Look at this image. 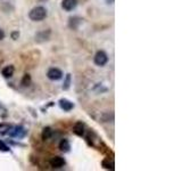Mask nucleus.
Returning <instances> with one entry per match:
<instances>
[{
	"mask_svg": "<svg viewBox=\"0 0 182 171\" xmlns=\"http://www.w3.org/2000/svg\"><path fill=\"white\" fill-rule=\"evenodd\" d=\"M50 37V30H44V31H41V32H38L36 34V41H39V42H41V41H46V40H48Z\"/></svg>",
	"mask_w": 182,
	"mask_h": 171,
	"instance_id": "6e6552de",
	"label": "nucleus"
},
{
	"mask_svg": "<svg viewBox=\"0 0 182 171\" xmlns=\"http://www.w3.org/2000/svg\"><path fill=\"white\" fill-rule=\"evenodd\" d=\"M47 76L53 81H57L63 78V72H62V70H59L57 67H51V69H49Z\"/></svg>",
	"mask_w": 182,
	"mask_h": 171,
	"instance_id": "7ed1b4c3",
	"label": "nucleus"
},
{
	"mask_svg": "<svg viewBox=\"0 0 182 171\" xmlns=\"http://www.w3.org/2000/svg\"><path fill=\"white\" fill-rule=\"evenodd\" d=\"M3 38H5V32L2 29H0V40H2Z\"/></svg>",
	"mask_w": 182,
	"mask_h": 171,
	"instance_id": "6ab92c4d",
	"label": "nucleus"
},
{
	"mask_svg": "<svg viewBox=\"0 0 182 171\" xmlns=\"http://www.w3.org/2000/svg\"><path fill=\"white\" fill-rule=\"evenodd\" d=\"M18 37H19V33H18L17 31H15V32H13V33H12V38L14 39V40H16Z\"/></svg>",
	"mask_w": 182,
	"mask_h": 171,
	"instance_id": "f3484780",
	"label": "nucleus"
},
{
	"mask_svg": "<svg viewBox=\"0 0 182 171\" xmlns=\"http://www.w3.org/2000/svg\"><path fill=\"white\" fill-rule=\"evenodd\" d=\"M59 106H60L62 110H64L66 112H70L71 110H73L74 104H73L72 102H70L68 99H60L59 100Z\"/></svg>",
	"mask_w": 182,
	"mask_h": 171,
	"instance_id": "0eeeda50",
	"label": "nucleus"
},
{
	"mask_svg": "<svg viewBox=\"0 0 182 171\" xmlns=\"http://www.w3.org/2000/svg\"><path fill=\"white\" fill-rule=\"evenodd\" d=\"M0 150H1V151H5V152H7V151H9V148H8L7 146H5L3 144H0Z\"/></svg>",
	"mask_w": 182,
	"mask_h": 171,
	"instance_id": "a211bd4d",
	"label": "nucleus"
},
{
	"mask_svg": "<svg viewBox=\"0 0 182 171\" xmlns=\"http://www.w3.org/2000/svg\"><path fill=\"white\" fill-rule=\"evenodd\" d=\"M103 167H104L105 169L114 170V164H113V163H110L108 160H104V161H103Z\"/></svg>",
	"mask_w": 182,
	"mask_h": 171,
	"instance_id": "2eb2a0df",
	"label": "nucleus"
},
{
	"mask_svg": "<svg viewBox=\"0 0 182 171\" xmlns=\"http://www.w3.org/2000/svg\"><path fill=\"white\" fill-rule=\"evenodd\" d=\"M50 166L55 168V169H59V168H63L65 166V160L62 157V156H54L51 160H50Z\"/></svg>",
	"mask_w": 182,
	"mask_h": 171,
	"instance_id": "39448f33",
	"label": "nucleus"
},
{
	"mask_svg": "<svg viewBox=\"0 0 182 171\" xmlns=\"http://www.w3.org/2000/svg\"><path fill=\"white\" fill-rule=\"evenodd\" d=\"M31 76L30 74H24V76H23V79H22V86L23 87H29L30 84H31Z\"/></svg>",
	"mask_w": 182,
	"mask_h": 171,
	"instance_id": "4468645a",
	"label": "nucleus"
},
{
	"mask_svg": "<svg viewBox=\"0 0 182 171\" xmlns=\"http://www.w3.org/2000/svg\"><path fill=\"white\" fill-rule=\"evenodd\" d=\"M8 133L13 137H18V138H23L25 135H26V130L22 127H16L14 129H12L10 131H8Z\"/></svg>",
	"mask_w": 182,
	"mask_h": 171,
	"instance_id": "423d86ee",
	"label": "nucleus"
},
{
	"mask_svg": "<svg viewBox=\"0 0 182 171\" xmlns=\"http://www.w3.org/2000/svg\"><path fill=\"white\" fill-rule=\"evenodd\" d=\"M71 148V144L67 139H62L60 143H59V150L62 152H68Z\"/></svg>",
	"mask_w": 182,
	"mask_h": 171,
	"instance_id": "f8f14e48",
	"label": "nucleus"
},
{
	"mask_svg": "<svg viewBox=\"0 0 182 171\" xmlns=\"http://www.w3.org/2000/svg\"><path fill=\"white\" fill-rule=\"evenodd\" d=\"M14 66L13 65H8V66H5L3 69H2V71H1V73H2V76L3 78H12L13 74H14Z\"/></svg>",
	"mask_w": 182,
	"mask_h": 171,
	"instance_id": "9b49d317",
	"label": "nucleus"
},
{
	"mask_svg": "<svg viewBox=\"0 0 182 171\" xmlns=\"http://www.w3.org/2000/svg\"><path fill=\"white\" fill-rule=\"evenodd\" d=\"M81 23H82V19H80L77 16H74V17H71L70 21H68V26L73 30H76Z\"/></svg>",
	"mask_w": 182,
	"mask_h": 171,
	"instance_id": "1a4fd4ad",
	"label": "nucleus"
},
{
	"mask_svg": "<svg viewBox=\"0 0 182 171\" xmlns=\"http://www.w3.org/2000/svg\"><path fill=\"white\" fill-rule=\"evenodd\" d=\"M51 136H53V129L51 128H49V127L43 128V130H42V139L43 140H47V139L51 138Z\"/></svg>",
	"mask_w": 182,
	"mask_h": 171,
	"instance_id": "ddd939ff",
	"label": "nucleus"
},
{
	"mask_svg": "<svg viewBox=\"0 0 182 171\" xmlns=\"http://www.w3.org/2000/svg\"><path fill=\"white\" fill-rule=\"evenodd\" d=\"M77 6V0H63L62 1V8L66 12H71L75 9Z\"/></svg>",
	"mask_w": 182,
	"mask_h": 171,
	"instance_id": "20e7f679",
	"label": "nucleus"
},
{
	"mask_svg": "<svg viewBox=\"0 0 182 171\" xmlns=\"http://www.w3.org/2000/svg\"><path fill=\"white\" fill-rule=\"evenodd\" d=\"M73 131L77 136H83L84 135V124L82 122H76L73 127Z\"/></svg>",
	"mask_w": 182,
	"mask_h": 171,
	"instance_id": "9d476101",
	"label": "nucleus"
},
{
	"mask_svg": "<svg viewBox=\"0 0 182 171\" xmlns=\"http://www.w3.org/2000/svg\"><path fill=\"white\" fill-rule=\"evenodd\" d=\"M29 17L33 22H40L47 17V9L43 6H36L31 9L29 13Z\"/></svg>",
	"mask_w": 182,
	"mask_h": 171,
	"instance_id": "f257e3e1",
	"label": "nucleus"
},
{
	"mask_svg": "<svg viewBox=\"0 0 182 171\" xmlns=\"http://www.w3.org/2000/svg\"><path fill=\"white\" fill-rule=\"evenodd\" d=\"M106 2H107V3H113L114 0H106Z\"/></svg>",
	"mask_w": 182,
	"mask_h": 171,
	"instance_id": "aec40b11",
	"label": "nucleus"
},
{
	"mask_svg": "<svg viewBox=\"0 0 182 171\" xmlns=\"http://www.w3.org/2000/svg\"><path fill=\"white\" fill-rule=\"evenodd\" d=\"M70 83H71V74H67V76H66V80H65V82H64V86H63V89L67 90V89L70 88Z\"/></svg>",
	"mask_w": 182,
	"mask_h": 171,
	"instance_id": "dca6fc26",
	"label": "nucleus"
},
{
	"mask_svg": "<svg viewBox=\"0 0 182 171\" xmlns=\"http://www.w3.org/2000/svg\"><path fill=\"white\" fill-rule=\"evenodd\" d=\"M93 60H94V64H96V65H98V66H104V65H106L107 62H108V56H107V54H106L104 50H99V52L96 53Z\"/></svg>",
	"mask_w": 182,
	"mask_h": 171,
	"instance_id": "f03ea898",
	"label": "nucleus"
}]
</instances>
